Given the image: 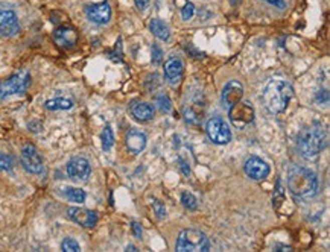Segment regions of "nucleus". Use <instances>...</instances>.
Here are the masks:
<instances>
[{"label":"nucleus","instance_id":"nucleus-4","mask_svg":"<svg viewBox=\"0 0 330 252\" xmlns=\"http://www.w3.org/2000/svg\"><path fill=\"white\" fill-rule=\"evenodd\" d=\"M175 249L178 252H207L210 249V241L202 231L189 228L180 232Z\"/></svg>","mask_w":330,"mask_h":252},{"label":"nucleus","instance_id":"nucleus-20","mask_svg":"<svg viewBox=\"0 0 330 252\" xmlns=\"http://www.w3.org/2000/svg\"><path fill=\"white\" fill-rule=\"evenodd\" d=\"M44 105L50 111H60V110H70L73 107V102L66 97H55V99L47 100Z\"/></svg>","mask_w":330,"mask_h":252},{"label":"nucleus","instance_id":"nucleus-7","mask_svg":"<svg viewBox=\"0 0 330 252\" xmlns=\"http://www.w3.org/2000/svg\"><path fill=\"white\" fill-rule=\"evenodd\" d=\"M208 138L216 144H227L232 140V131L229 129V125L219 117H213L207 122L205 126Z\"/></svg>","mask_w":330,"mask_h":252},{"label":"nucleus","instance_id":"nucleus-24","mask_svg":"<svg viewBox=\"0 0 330 252\" xmlns=\"http://www.w3.org/2000/svg\"><path fill=\"white\" fill-rule=\"evenodd\" d=\"M157 105H158V108H160L163 113H171V110H172V104H171L169 97L164 96V94H161V96L157 97Z\"/></svg>","mask_w":330,"mask_h":252},{"label":"nucleus","instance_id":"nucleus-32","mask_svg":"<svg viewBox=\"0 0 330 252\" xmlns=\"http://www.w3.org/2000/svg\"><path fill=\"white\" fill-rule=\"evenodd\" d=\"M148 5H149V0H136V7H137L140 11L146 10Z\"/></svg>","mask_w":330,"mask_h":252},{"label":"nucleus","instance_id":"nucleus-21","mask_svg":"<svg viewBox=\"0 0 330 252\" xmlns=\"http://www.w3.org/2000/svg\"><path fill=\"white\" fill-rule=\"evenodd\" d=\"M66 197L70 200V202H76V204H82L85 200V191L76 187H67L64 190Z\"/></svg>","mask_w":330,"mask_h":252},{"label":"nucleus","instance_id":"nucleus-9","mask_svg":"<svg viewBox=\"0 0 330 252\" xmlns=\"http://www.w3.org/2000/svg\"><path fill=\"white\" fill-rule=\"evenodd\" d=\"M244 170H245L247 176H250L254 181H263L269 175L268 163H265L259 157H250L244 164Z\"/></svg>","mask_w":330,"mask_h":252},{"label":"nucleus","instance_id":"nucleus-3","mask_svg":"<svg viewBox=\"0 0 330 252\" xmlns=\"http://www.w3.org/2000/svg\"><path fill=\"white\" fill-rule=\"evenodd\" d=\"M292 96H294V90L286 81L274 79L266 85L262 99L266 110L271 114H280L288 108Z\"/></svg>","mask_w":330,"mask_h":252},{"label":"nucleus","instance_id":"nucleus-8","mask_svg":"<svg viewBox=\"0 0 330 252\" xmlns=\"http://www.w3.org/2000/svg\"><path fill=\"white\" fill-rule=\"evenodd\" d=\"M22 166L25 167V170H28L29 173L38 175L43 172V160L38 154V150L35 146L32 144H26L22 149Z\"/></svg>","mask_w":330,"mask_h":252},{"label":"nucleus","instance_id":"nucleus-30","mask_svg":"<svg viewBox=\"0 0 330 252\" xmlns=\"http://www.w3.org/2000/svg\"><path fill=\"white\" fill-rule=\"evenodd\" d=\"M265 2H268L269 5L276 7V8H280V10H283V8L286 7L285 0H265Z\"/></svg>","mask_w":330,"mask_h":252},{"label":"nucleus","instance_id":"nucleus-27","mask_svg":"<svg viewBox=\"0 0 330 252\" xmlns=\"http://www.w3.org/2000/svg\"><path fill=\"white\" fill-rule=\"evenodd\" d=\"M152 208H154V211H155V214H157L158 219H163L164 216H166V207H164V205L160 202V200H157V199L152 200Z\"/></svg>","mask_w":330,"mask_h":252},{"label":"nucleus","instance_id":"nucleus-14","mask_svg":"<svg viewBox=\"0 0 330 252\" xmlns=\"http://www.w3.org/2000/svg\"><path fill=\"white\" fill-rule=\"evenodd\" d=\"M183 61L178 57H171L166 63H164V76H166V81L171 85H177L181 78H183Z\"/></svg>","mask_w":330,"mask_h":252},{"label":"nucleus","instance_id":"nucleus-10","mask_svg":"<svg viewBox=\"0 0 330 252\" xmlns=\"http://www.w3.org/2000/svg\"><path fill=\"white\" fill-rule=\"evenodd\" d=\"M90 173H91V166L82 157L73 158L67 163V175L75 181H85L90 176Z\"/></svg>","mask_w":330,"mask_h":252},{"label":"nucleus","instance_id":"nucleus-22","mask_svg":"<svg viewBox=\"0 0 330 252\" xmlns=\"http://www.w3.org/2000/svg\"><path fill=\"white\" fill-rule=\"evenodd\" d=\"M100 140H102V147L103 150H109L115 144V134H113V129L109 126H105L102 134H100Z\"/></svg>","mask_w":330,"mask_h":252},{"label":"nucleus","instance_id":"nucleus-13","mask_svg":"<svg viewBox=\"0 0 330 252\" xmlns=\"http://www.w3.org/2000/svg\"><path fill=\"white\" fill-rule=\"evenodd\" d=\"M69 217L76 222L78 225L84 228H93L97 223V216L94 211L87 210V208H79V207H72L69 208Z\"/></svg>","mask_w":330,"mask_h":252},{"label":"nucleus","instance_id":"nucleus-16","mask_svg":"<svg viewBox=\"0 0 330 252\" xmlns=\"http://www.w3.org/2000/svg\"><path fill=\"white\" fill-rule=\"evenodd\" d=\"M125 143H127V147H128V150L131 154H140L142 150L146 147V135L142 131L131 129L127 134Z\"/></svg>","mask_w":330,"mask_h":252},{"label":"nucleus","instance_id":"nucleus-28","mask_svg":"<svg viewBox=\"0 0 330 252\" xmlns=\"http://www.w3.org/2000/svg\"><path fill=\"white\" fill-rule=\"evenodd\" d=\"M193 14H195L193 5H192V4H186L184 8L181 10V17H183V20H190V19L193 17Z\"/></svg>","mask_w":330,"mask_h":252},{"label":"nucleus","instance_id":"nucleus-19","mask_svg":"<svg viewBox=\"0 0 330 252\" xmlns=\"http://www.w3.org/2000/svg\"><path fill=\"white\" fill-rule=\"evenodd\" d=\"M149 29H151V32L158 38V40H163V41H166V40H169V28L166 26V23L164 22H161L160 19H154V20H151V23H149Z\"/></svg>","mask_w":330,"mask_h":252},{"label":"nucleus","instance_id":"nucleus-26","mask_svg":"<svg viewBox=\"0 0 330 252\" xmlns=\"http://www.w3.org/2000/svg\"><path fill=\"white\" fill-rule=\"evenodd\" d=\"M13 167H14V160L10 155L0 152V169L10 172V170H13Z\"/></svg>","mask_w":330,"mask_h":252},{"label":"nucleus","instance_id":"nucleus-33","mask_svg":"<svg viewBox=\"0 0 330 252\" xmlns=\"http://www.w3.org/2000/svg\"><path fill=\"white\" fill-rule=\"evenodd\" d=\"M178 161H180V167H181V170H183V173H184L186 176H189V173H190V169L187 167V164H186V163H184V161H183L181 158H180Z\"/></svg>","mask_w":330,"mask_h":252},{"label":"nucleus","instance_id":"nucleus-5","mask_svg":"<svg viewBox=\"0 0 330 252\" xmlns=\"http://www.w3.org/2000/svg\"><path fill=\"white\" fill-rule=\"evenodd\" d=\"M31 85V75L28 70H20L8 79L0 82V99L5 100L11 96L22 94Z\"/></svg>","mask_w":330,"mask_h":252},{"label":"nucleus","instance_id":"nucleus-15","mask_svg":"<svg viewBox=\"0 0 330 252\" xmlns=\"http://www.w3.org/2000/svg\"><path fill=\"white\" fill-rule=\"evenodd\" d=\"M20 32V25L16 13L13 11H0V34L7 37L17 35Z\"/></svg>","mask_w":330,"mask_h":252},{"label":"nucleus","instance_id":"nucleus-6","mask_svg":"<svg viewBox=\"0 0 330 252\" xmlns=\"http://www.w3.org/2000/svg\"><path fill=\"white\" fill-rule=\"evenodd\" d=\"M229 117L235 128L244 129L254 119V108L250 102H239L229 108Z\"/></svg>","mask_w":330,"mask_h":252},{"label":"nucleus","instance_id":"nucleus-29","mask_svg":"<svg viewBox=\"0 0 330 252\" xmlns=\"http://www.w3.org/2000/svg\"><path fill=\"white\" fill-rule=\"evenodd\" d=\"M163 60V52L158 46H152V63L154 64H160Z\"/></svg>","mask_w":330,"mask_h":252},{"label":"nucleus","instance_id":"nucleus-11","mask_svg":"<svg viewBox=\"0 0 330 252\" xmlns=\"http://www.w3.org/2000/svg\"><path fill=\"white\" fill-rule=\"evenodd\" d=\"M87 17L90 22L96 23V25H105L112 19V8L106 2H100V4H94L87 7L85 10Z\"/></svg>","mask_w":330,"mask_h":252},{"label":"nucleus","instance_id":"nucleus-23","mask_svg":"<svg viewBox=\"0 0 330 252\" xmlns=\"http://www.w3.org/2000/svg\"><path fill=\"white\" fill-rule=\"evenodd\" d=\"M181 202H183V205H184L187 210H196V207H198L196 197H195L192 193H189V191H184V193L181 194Z\"/></svg>","mask_w":330,"mask_h":252},{"label":"nucleus","instance_id":"nucleus-17","mask_svg":"<svg viewBox=\"0 0 330 252\" xmlns=\"http://www.w3.org/2000/svg\"><path fill=\"white\" fill-rule=\"evenodd\" d=\"M53 38H55V41H57L60 46L70 49V47H73L78 43V32L73 28L63 26V28H58L57 31H55Z\"/></svg>","mask_w":330,"mask_h":252},{"label":"nucleus","instance_id":"nucleus-18","mask_svg":"<svg viewBox=\"0 0 330 252\" xmlns=\"http://www.w3.org/2000/svg\"><path fill=\"white\" fill-rule=\"evenodd\" d=\"M131 113H133V116H134L137 120H140V122H149V120L154 119V113H155V111H154V107H152V105L140 102V104H134V105L131 107Z\"/></svg>","mask_w":330,"mask_h":252},{"label":"nucleus","instance_id":"nucleus-2","mask_svg":"<svg viewBox=\"0 0 330 252\" xmlns=\"http://www.w3.org/2000/svg\"><path fill=\"white\" fill-rule=\"evenodd\" d=\"M297 147L303 158H316L327 147V131L322 125L313 123L303 128L297 137Z\"/></svg>","mask_w":330,"mask_h":252},{"label":"nucleus","instance_id":"nucleus-34","mask_svg":"<svg viewBox=\"0 0 330 252\" xmlns=\"http://www.w3.org/2000/svg\"><path fill=\"white\" fill-rule=\"evenodd\" d=\"M127 250H137V247H136V246H131V244H130V246H127Z\"/></svg>","mask_w":330,"mask_h":252},{"label":"nucleus","instance_id":"nucleus-31","mask_svg":"<svg viewBox=\"0 0 330 252\" xmlns=\"http://www.w3.org/2000/svg\"><path fill=\"white\" fill-rule=\"evenodd\" d=\"M131 228H133V232H134V235L136 237H142V225L140 223H137V222H133L131 223Z\"/></svg>","mask_w":330,"mask_h":252},{"label":"nucleus","instance_id":"nucleus-12","mask_svg":"<svg viewBox=\"0 0 330 252\" xmlns=\"http://www.w3.org/2000/svg\"><path fill=\"white\" fill-rule=\"evenodd\" d=\"M244 97V87L238 81H230L223 90V105L229 110Z\"/></svg>","mask_w":330,"mask_h":252},{"label":"nucleus","instance_id":"nucleus-1","mask_svg":"<svg viewBox=\"0 0 330 252\" xmlns=\"http://www.w3.org/2000/svg\"><path fill=\"white\" fill-rule=\"evenodd\" d=\"M288 188L294 197L300 200H309L318 193V176L310 169L294 164L288 172Z\"/></svg>","mask_w":330,"mask_h":252},{"label":"nucleus","instance_id":"nucleus-25","mask_svg":"<svg viewBox=\"0 0 330 252\" xmlns=\"http://www.w3.org/2000/svg\"><path fill=\"white\" fill-rule=\"evenodd\" d=\"M61 249L66 250V252H79L81 250V246L76 240L73 238H66L61 244Z\"/></svg>","mask_w":330,"mask_h":252}]
</instances>
